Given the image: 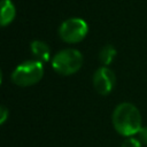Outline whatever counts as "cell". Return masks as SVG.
I'll list each match as a JSON object with an SVG mask.
<instances>
[{
  "label": "cell",
  "instance_id": "1",
  "mask_svg": "<svg viewBox=\"0 0 147 147\" xmlns=\"http://www.w3.org/2000/svg\"><path fill=\"white\" fill-rule=\"evenodd\" d=\"M113 124L119 134L125 137L134 136L142 127L140 111L134 105L122 102L113 113Z\"/></svg>",
  "mask_w": 147,
  "mask_h": 147
},
{
  "label": "cell",
  "instance_id": "2",
  "mask_svg": "<svg viewBox=\"0 0 147 147\" xmlns=\"http://www.w3.org/2000/svg\"><path fill=\"white\" fill-rule=\"evenodd\" d=\"M44 76L42 63L37 60L25 61L18 64L11 74V80L17 86H31L37 84Z\"/></svg>",
  "mask_w": 147,
  "mask_h": 147
},
{
  "label": "cell",
  "instance_id": "3",
  "mask_svg": "<svg viewBox=\"0 0 147 147\" xmlns=\"http://www.w3.org/2000/svg\"><path fill=\"white\" fill-rule=\"evenodd\" d=\"M83 65V55L79 51L68 48L57 52L52 59L53 69L63 76L77 72Z\"/></svg>",
  "mask_w": 147,
  "mask_h": 147
},
{
  "label": "cell",
  "instance_id": "4",
  "mask_svg": "<svg viewBox=\"0 0 147 147\" xmlns=\"http://www.w3.org/2000/svg\"><path fill=\"white\" fill-rule=\"evenodd\" d=\"M88 32L87 23L82 18H68L59 28L60 38L68 44H77L82 41Z\"/></svg>",
  "mask_w": 147,
  "mask_h": 147
},
{
  "label": "cell",
  "instance_id": "5",
  "mask_svg": "<svg viewBox=\"0 0 147 147\" xmlns=\"http://www.w3.org/2000/svg\"><path fill=\"white\" fill-rule=\"evenodd\" d=\"M116 83L115 74L107 67L99 68L93 75V86L95 91L101 95L109 94Z\"/></svg>",
  "mask_w": 147,
  "mask_h": 147
},
{
  "label": "cell",
  "instance_id": "6",
  "mask_svg": "<svg viewBox=\"0 0 147 147\" xmlns=\"http://www.w3.org/2000/svg\"><path fill=\"white\" fill-rule=\"evenodd\" d=\"M33 57L39 62H47L51 59V48L49 46L41 40H33L30 45Z\"/></svg>",
  "mask_w": 147,
  "mask_h": 147
},
{
  "label": "cell",
  "instance_id": "7",
  "mask_svg": "<svg viewBox=\"0 0 147 147\" xmlns=\"http://www.w3.org/2000/svg\"><path fill=\"white\" fill-rule=\"evenodd\" d=\"M16 15V8L11 0L1 1V26H6L13 22Z\"/></svg>",
  "mask_w": 147,
  "mask_h": 147
},
{
  "label": "cell",
  "instance_id": "8",
  "mask_svg": "<svg viewBox=\"0 0 147 147\" xmlns=\"http://www.w3.org/2000/svg\"><path fill=\"white\" fill-rule=\"evenodd\" d=\"M116 56V49L113 45H105L101 49H100V53H99V60L102 64L105 65H108L113 62L114 57Z\"/></svg>",
  "mask_w": 147,
  "mask_h": 147
},
{
  "label": "cell",
  "instance_id": "9",
  "mask_svg": "<svg viewBox=\"0 0 147 147\" xmlns=\"http://www.w3.org/2000/svg\"><path fill=\"white\" fill-rule=\"evenodd\" d=\"M121 147H141V142L136 138H127L123 141Z\"/></svg>",
  "mask_w": 147,
  "mask_h": 147
},
{
  "label": "cell",
  "instance_id": "10",
  "mask_svg": "<svg viewBox=\"0 0 147 147\" xmlns=\"http://www.w3.org/2000/svg\"><path fill=\"white\" fill-rule=\"evenodd\" d=\"M137 134H138V140L147 146V127H141Z\"/></svg>",
  "mask_w": 147,
  "mask_h": 147
},
{
  "label": "cell",
  "instance_id": "11",
  "mask_svg": "<svg viewBox=\"0 0 147 147\" xmlns=\"http://www.w3.org/2000/svg\"><path fill=\"white\" fill-rule=\"evenodd\" d=\"M8 114H9L8 109L5 106H1V108H0V123L1 124H3L6 122V119L8 117Z\"/></svg>",
  "mask_w": 147,
  "mask_h": 147
}]
</instances>
